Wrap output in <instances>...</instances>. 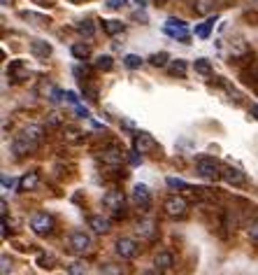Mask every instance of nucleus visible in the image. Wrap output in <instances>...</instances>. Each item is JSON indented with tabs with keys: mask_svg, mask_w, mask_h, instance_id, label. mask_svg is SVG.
Here are the masks:
<instances>
[{
	"mask_svg": "<svg viewBox=\"0 0 258 275\" xmlns=\"http://www.w3.org/2000/svg\"><path fill=\"white\" fill-rule=\"evenodd\" d=\"M68 247H70L72 254L84 257V254H89V252H91L93 240H91V235L84 233V231H75V233L70 235V240H68Z\"/></svg>",
	"mask_w": 258,
	"mask_h": 275,
	"instance_id": "obj_1",
	"label": "nucleus"
},
{
	"mask_svg": "<svg viewBox=\"0 0 258 275\" xmlns=\"http://www.w3.org/2000/svg\"><path fill=\"white\" fill-rule=\"evenodd\" d=\"M196 170H198V175H203V178H207V180H219L221 178V166H219V161L217 159H209V156H200L196 161Z\"/></svg>",
	"mask_w": 258,
	"mask_h": 275,
	"instance_id": "obj_2",
	"label": "nucleus"
},
{
	"mask_svg": "<svg viewBox=\"0 0 258 275\" xmlns=\"http://www.w3.org/2000/svg\"><path fill=\"white\" fill-rule=\"evenodd\" d=\"M156 140H154L152 133L147 131H137L135 138H133V152H137L142 156V154H152L154 149H156Z\"/></svg>",
	"mask_w": 258,
	"mask_h": 275,
	"instance_id": "obj_3",
	"label": "nucleus"
},
{
	"mask_svg": "<svg viewBox=\"0 0 258 275\" xmlns=\"http://www.w3.org/2000/svg\"><path fill=\"white\" fill-rule=\"evenodd\" d=\"M163 210H165L167 217H184L188 212V201L184 196H167L165 203H163Z\"/></svg>",
	"mask_w": 258,
	"mask_h": 275,
	"instance_id": "obj_4",
	"label": "nucleus"
},
{
	"mask_svg": "<svg viewBox=\"0 0 258 275\" xmlns=\"http://www.w3.org/2000/svg\"><path fill=\"white\" fill-rule=\"evenodd\" d=\"M102 205H105L112 214L121 217V214H123V205H126V196H123V191L112 189V191H107V194L102 196Z\"/></svg>",
	"mask_w": 258,
	"mask_h": 275,
	"instance_id": "obj_5",
	"label": "nucleus"
},
{
	"mask_svg": "<svg viewBox=\"0 0 258 275\" xmlns=\"http://www.w3.org/2000/svg\"><path fill=\"white\" fill-rule=\"evenodd\" d=\"M31 229L35 235H49L54 231V217L49 212H35L31 219Z\"/></svg>",
	"mask_w": 258,
	"mask_h": 275,
	"instance_id": "obj_6",
	"label": "nucleus"
},
{
	"mask_svg": "<svg viewBox=\"0 0 258 275\" xmlns=\"http://www.w3.org/2000/svg\"><path fill=\"white\" fill-rule=\"evenodd\" d=\"M165 33L170 37H177V40H182V42H186L188 37H191L186 24H184L182 19H175V16H170V19L165 21Z\"/></svg>",
	"mask_w": 258,
	"mask_h": 275,
	"instance_id": "obj_7",
	"label": "nucleus"
},
{
	"mask_svg": "<svg viewBox=\"0 0 258 275\" xmlns=\"http://www.w3.org/2000/svg\"><path fill=\"white\" fill-rule=\"evenodd\" d=\"M114 250H117V254L121 257V259H135V257L140 254V245L133 238H119L117 245H114Z\"/></svg>",
	"mask_w": 258,
	"mask_h": 275,
	"instance_id": "obj_8",
	"label": "nucleus"
},
{
	"mask_svg": "<svg viewBox=\"0 0 258 275\" xmlns=\"http://www.w3.org/2000/svg\"><path fill=\"white\" fill-rule=\"evenodd\" d=\"M133 203L142 210L152 208V191H149L147 184H135L133 187Z\"/></svg>",
	"mask_w": 258,
	"mask_h": 275,
	"instance_id": "obj_9",
	"label": "nucleus"
},
{
	"mask_svg": "<svg viewBox=\"0 0 258 275\" xmlns=\"http://www.w3.org/2000/svg\"><path fill=\"white\" fill-rule=\"evenodd\" d=\"M123 149L121 147H117V145H110L107 149H102L100 152V161L105 163V166H121L123 163Z\"/></svg>",
	"mask_w": 258,
	"mask_h": 275,
	"instance_id": "obj_10",
	"label": "nucleus"
},
{
	"mask_svg": "<svg viewBox=\"0 0 258 275\" xmlns=\"http://www.w3.org/2000/svg\"><path fill=\"white\" fill-rule=\"evenodd\" d=\"M35 147H37V143L28 140L24 133H21V135H16L14 140H12V152H14L16 156H26V154H31Z\"/></svg>",
	"mask_w": 258,
	"mask_h": 275,
	"instance_id": "obj_11",
	"label": "nucleus"
},
{
	"mask_svg": "<svg viewBox=\"0 0 258 275\" xmlns=\"http://www.w3.org/2000/svg\"><path fill=\"white\" fill-rule=\"evenodd\" d=\"M137 233H140L142 240H154V238H156V233H158L156 219H152V217L140 219V222H137Z\"/></svg>",
	"mask_w": 258,
	"mask_h": 275,
	"instance_id": "obj_12",
	"label": "nucleus"
},
{
	"mask_svg": "<svg viewBox=\"0 0 258 275\" xmlns=\"http://www.w3.org/2000/svg\"><path fill=\"white\" fill-rule=\"evenodd\" d=\"M221 178L226 180L228 184H233V187H242L244 182H247V178H244V173L240 168H233V166H226V168L221 170Z\"/></svg>",
	"mask_w": 258,
	"mask_h": 275,
	"instance_id": "obj_13",
	"label": "nucleus"
},
{
	"mask_svg": "<svg viewBox=\"0 0 258 275\" xmlns=\"http://www.w3.org/2000/svg\"><path fill=\"white\" fill-rule=\"evenodd\" d=\"M89 226H91L96 233H107L112 222L107 217H102V214H91V217H89Z\"/></svg>",
	"mask_w": 258,
	"mask_h": 275,
	"instance_id": "obj_14",
	"label": "nucleus"
},
{
	"mask_svg": "<svg viewBox=\"0 0 258 275\" xmlns=\"http://www.w3.org/2000/svg\"><path fill=\"white\" fill-rule=\"evenodd\" d=\"M40 184V173H26L24 178L19 180V191H33V189Z\"/></svg>",
	"mask_w": 258,
	"mask_h": 275,
	"instance_id": "obj_15",
	"label": "nucleus"
},
{
	"mask_svg": "<svg viewBox=\"0 0 258 275\" xmlns=\"http://www.w3.org/2000/svg\"><path fill=\"white\" fill-rule=\"evenodd\" d=\"M10 77L12 80H16V82H24V80H28V68L24 66V61H12L10 63Z\"/></svg>",
	"mask_w": 258,
	"mask_h": 275,
	"instance_id": "obj_16",
	"label": "nucleus"
},
{
	"mask_svg": "<svg viewBox=\"0 0 258 275\" xmlns=\"http://www.w3.org/2000/svg\"><path fill=\"white\" fill-rule=\"evenodd\" d=\"M31 51H33V56L47 58V56H51V45L49 42H45V40H33L31 42Z\"/></svg>",
	"mask_w": 258,
	"mask_h": 275,
	"instance_id": "obj_17",
	"label": "nucleus"
},
{
	"mask_svg": "<svg viewBox=\"0 0 258 275\" xmlns=\"http://www.w3.org/2000/svg\"><path fill=\"white\" fill-rule=\"evenodd\" d=\"M154 266H156L158 270H170L172 266H175V257H172L170 252H158V254L154 257Z\"/></svg>",
	"mask_w": 258,
	"mask_h": 275,
	"instance_id": "obj_18",
	"label": "nucleus"
},
{
	"mask_svg": "<svg viewBox=\"0 0 258 275\" xmlns=\"http://www.w3.org/2000/svg\"><path fill=\"white\" fill-rule=\"evenodd\" d=\"M186 70H188V63L184 58H175V61L167 63V72L172 77H186Z\"/></svg>",
	"mask_w": 258,
	"mask_h": 275,
	"instance_id": "obj_19",
	"label": "nucleus"
},
{
	"mask_svg": "<svg viewBox=\"0 0 258 275\" xmlns=\"http://www.w3.org/2000/svg\"><path fill=\"white\" fill-rule=\"evenodd\" d=\"M214 7H217L214 0H193V10H196V14H200V16L212 14Z\"/></svg>",
	"mask_w": 258,
	"mask_h": 275,
	"instance_id": "obj_20",
	"label": "nucleus"
},
{
	"mask_svg": "<svg viewBox=\"0 0 258 275\" xmlns=\"http://www.w3.org/2000/svg\"><path fill=\"white\" fill-rule=\"evenodd\" d=\"M100 24H102V31H105L107 35H119V33H123V28H126L121 21H114V19H102Z\"/></svg>",
	"mask_w": 258,
	"mask_h": 275,
	"instance_id": "obj_21",
	"label": "nucleus"
},
{
	"mask_svg": "<svg viewBox=\"0 0 258 275\" xmlns=\"http://www.w3.org/2000/svg\"><path fill=\"white\" fill-rule=\"evenodd\" d=\"M70 51L77 61H86V58L91 56V49H89V45H84V42H75V45L70 47Z\"/></svg>",
	"mask_w": 258,
	"mask_h": 275,
	"instance_id": "obj_22",
	"label": "nucleus"
},
{
	"mask_svg": "<svg viewBox=\"0 0 258 275\" xmlns=\"http://www.w3.org/2000/svg\"><path fill=\"white\" fill-rule=\"evenodd\" d=\"M24 135L28 138V140H33V143H40L42 135H45V128L37 126V124H31V126L24 128Z\"/></svg>",
	"mask_w": 258,
	"mask_h": 275,
	"instance_id": "obj_23",
	"label": "nucleus"
},
{
	"mask_svg": "<svg viewBox=\"0 0 258 275\" xmlns=\"http://www.w3.org/2000/svg\"><path fill=\"white\" fill-rule=\"evenodd\" d=\"M75 31L79 33L81 37H86V40H89V37H93V33H96V26H93V21H79V24L75 26Z\"/></svg>",
	"mask_w": 258,
	"mask_h": 275,
	"instance_id": "obj_24",
	"label": "nucleus"
},
{
	"mask_svg": "<svg viewBox=\"0 0 258 275\" xmlns=\"http://www.w3.org/2000/svg\"><path fill=\"white\" fill-rule=\"evenodd\" d=\"M193 68H196L198 75H203V77L212 75V63H209L207 58H196V61H193Z\"/></svg>",
	"mask_w": 258,
	"mask_h": 275,
	"instance_id": "obj_25",
	"label": "nucleus"
},
{
	"mask_svg": "<svg viewBox=\"0 0 258 275\" xmlns=\"http://www.w3.org/2000/svg\"><path fill=\"white\" fill-rule=\"evenodd\" d=\"M93 66H96L98 70H112V68H114V58L107 56V54H100V56L93 61Z\"/></svg>",
	"mask_w": 258,
	"mask_h": 275,
	"instance_id": "obj_26",
	"label": "nucleus"
},
{
	"mask_svg": "<svg viewBox=\"0 0 258 275\" xmlns=\"http://www.w3.org/2000/svg\"><path fill=\"white\" fill-rule=\"evenodd\" d=\"M149 63H152L154 68H163L170 63V56H167L165 51H158V54H152V56H149Z\"/></svg>",
	"mask_w": 258,
	"mask_h": 275,
	"instance_id": "obj_27",
	"label": "nucleus"
},
{
	"mask_svg": "<svg viewBox=\"0 0 258 275\" xmlns=\"http://www.w3.org/2000/svg\"><path fill=\"white\" fill-rule=\"evenodd\" d=\"M142 63H144V61H142L137 54H128V56H123V66H126L128 70H137Z\"/></svg>",
	"mask_w": 258,
	"mask_h": 275,
	"instance_id": "obj_28",
	"label": "nucleus"
},
{
	"mask_svg": "<svg viewBox=\"0 0 258 275\" xmlns=\"http://www.w3.org/2000/svg\"><path fill=\"white\" fill-rule=\"evenodd\" d=\"M214 21H217V16H214V19H207L203 26H198V28H196V35L198 37H209V31L214 28Z\"/></svg>",
	"mask_w": 258,
	"mask_h": 275,
	"instance_id": "obj_29",
	"label": "nucleus"
},
{
	"mask_svg": "<svg viewBox=\"0 0 258 275\" xmlns=\"http://www.w3.org/2000/svg\"><path fill=\"white\" fill-rule=\"evenodd\" d=\"M247 51H249V47L244 40H235L233 45H230V54H233V56H244Z\"/></svg>",
	"mask_w": 258,
	"mask_h": 275,
	"instance_id": "obj_30",
	"label": "nucleus"
},
{
	"mask_svg": "<svg viewBox=\"0 0 258 275\" xmlns=\"http://www.w3.org/2000/svg\"><path fill=\"white\" fill-rule=\"evenodd\" d=\"M21 19L35 21V26H42V24H47V21H49L45 14H35V12H21Z\"/></svg>",
	"mask_w": 258,
	"mask_h": 275,
	"instance_id": "obj_31",
	"label": "nucleus"
},
{
	"mask_svg": "<svg viewBox=\"0 0 258 275\" xmlns=\"http://www.w3.org/2000/svg\"><path fill=\"white\" fill-rule=\"evenodd\" d=\"M100 273L102 275H123V268L121 266H117V264H102Z\"/></svg>",
	"mask_w": 258,
	"mask_h": 275,
	"instance_id": "obj_32",
	"label": "nucleus"
},
{
	"mask_svg": "<svg viewBox=\"0 0 258 275\" xmlns=\"http://www.w3.org/2000/svg\"><path fill=\"white\" fill-rule=\"evenodd\" d=\"M68 273H70V275H86V266L81 264V261H75V264H70Z\"/></svg>",
	"mask_w": 258,
	"mask_h": 275,
	"instance_id": "obj_33",
	"label": "nucleus"
},
{
	"mask_svg": "<svg viewBox=\"0 0 258 275\" xmlns=\"http://www.w3.org/2000/svg\"><path fill=\"white\" fill-rule=\"evenodd\" d=\"M165 182H167V187L170 189H186L188 187V184L184 182V180H179V178H167Z\"/></svg>",
	"mask_w": 258,
	"mask_h": 275,
	"instance_id": "obj_34",
	"label": "nucleus"
},
{
	"mask_svg": "<svg viewBox=\"0 0 258 275\" xmlns=\"http://www.w3.org/2000/svg\"><path fill=\"white\" fill-rule=\"evenodd\" d=\"M247 233H249V238H251V240H258V217H256V219H253L251 224H249Z\"/></svg>",
	"mask_w": 258,
	"mask_h": 275,
	"instance_id": "obj_35",
	"label": "nucleus"
},
{
	"mask_svg": "<svg viewBox=\"0 0 258 275\" xmlns=\"http://www.w3.org/2000/svg\"><path fill=\"white\" fill-rule=\"evenodd\" d=\"M37 261L42 264V268H51V264H54V257H49V254H40V257H37Z\"/></svg>",
	"mask_w": 258,
	"mask_h": 275,
	"instance_id": "obj_36",
	"label": "nucleus"
},
{
	"mask_svg": "<svg viewBox=\"0 0 258 275\" xmlns=\"http://www.w3.org/2000/svg\"><path fill=\"white\" fill-rule=\"evenodd\" d=\"M66 135H68V140H70V143H77L81 133L77 131V128H66Z\"/></svg>",
	"mask_w": 258,
	"mask_h": 275,
	"instance_id": "obj_37",
	"label": "nucleus"
},
{
	"mask_svg": "<svg viewBox=\"0 0 258 275\" xmlns=\"http://www.w3.org/2000/svg\"><path fill=\"white\" fill-rule=\"evenodd\" d=\"M123 5H126V0H107V7H110V10H121Z\"/></svg>",
	"mask_w": 258,
	"mask_h": 275,
	"instance_id": "obj_38",
	"label": "nucleus"
},
{
	"mask_svg": "<svg viewBox=\"0 0 258 275\" xmlns=\"http://www.w3.org/2000/svg\"><path fill=\"white\" fill-rule=\"evenodd\" d=\"M0 270H3V275H7V273H10V270H12V261L7 259L5 254H3V268H0Z\"/></svg>",
	"mask_w": 258,
	"mask_h": 275,
	"instance_id": "obj_39",
	"label": "nucleus"
},
{
	"mask_svg": "<svg viewBox=\"0 0 258 275\" xmlns=\"http://www.w3.org/2000/svg\"><path fill=\"white\" fill-rule=\"evenodd\" d=\"M75 112L79 114V117H89V110H86V107H81L79 103H77V105H75Z\"/></svg>",
	"mask_w": 258,
	"mask_h": 275,
	"instance_id": "obj_40",
	"label": "nucleus"
},
{
	"mask_svg": "<svg viewBox=\"0 0 258 275\" xmlns=\"http://www.w3.org/2000/svg\"><path fill=\"white\" fill-rule=\"evenodd\" d=\"M3 187H5V189L10 187V189H12V187H14V180L7 178V175H3Z\"/></svg>",
	"mask_w": 258,
	"mask_h": 275,
	"instance_id": "obj_41",
	"label": "nucleus"
},
{
	"mask_svg": "<svg viewBox=\"0 0 258 275\" xmlns=\"http://www.w3.org/2000/svg\"><path fill=\"white\" fill-rule=\"evenodd\" d=\"M249 114H251V117H256V119H258V105H251V107H249Z\"/></svg>",
	"mask_w": 258,
	"mask_h": 275,
	"instance_id": "obj_42",
	"label": "nucleus"
},
{
	"mask_svg": "<svg viewBox=\"0 0 258 275\" xmlns=\"http://www.w3.org/2000/svg\"><path fill=\"white\" fill-rule=\"evenodd\" d=\"M142 275H158V273H156V270H144Z\"/></svg>",
	"mask_w": 258,
	"mask_h": 275,
	"instance_id": "obj_43",
	"label": "nucleus"
},
{
	"mask_svg": "<svg viewBox=\"0 0 258 275\" xmlns=\"http://www.w3.org/2000/svg\"><path fill=\"white\" fill-rule=\"evenodd\" d=\"M3 5H5V7H7V5H10V0H3Z\"/></svg>",
	"mask_w": 258,
	"mask_h": 275,
	"instance_id": "obj_44",
	"label": "nucleus"
},
{
	"mask_svg": "<svg viewBox=\"0 0 258 275\" xmlns=\"http://www.w3.org/2000/svg\"><path fill=\"white\" fill-rule=\"evenodd\" d=\"M156 3H165V0H156Z\"/></svg>",
	"mask_w": 258,
	"mask_h": 275,
	"instance_id": "obj_45",
	"label": "nucleus"
}]
</instances>
